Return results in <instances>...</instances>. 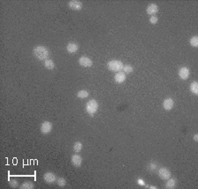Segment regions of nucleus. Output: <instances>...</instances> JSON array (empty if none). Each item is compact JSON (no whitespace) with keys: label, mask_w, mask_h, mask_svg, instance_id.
<instances>
[{"label":"nucleus","mask_w":198,"mask_h":189,"mask_svg":"<svg viewBox=\"0 0 198 189\" xmlns=\"http://www.w3.org/2000/svg\"><path fill=\"white\" fill-rule=\"evenodd\" d=\"M189 43L192 47L194 48H197L198 47V36H193L190 40H189Z\"/></svg>","instance_id":"nucleus-24"},{"label":"nucleus","mask_w":198,"mask_h":189,"mask_svg":"<svg viewBox=\"0 0 198 189\" xmlns=\"http://www.w3.org/2000/svg\"><path fill=\"white\" fill-rule=\"evenodd\" d=\"M194 141H195V142H198V135H197V134H196V135L194 136Z\"/></svg>","instance_id":"nucleus-28"},{"label":"nucleus","mask_w":198,"mask_h":189,"mask_svg":"<svg viewBox=\"0 0 198 189\" xmlns=\"http://www.w3.org/2000/svg\"><path fill=\"white\" fill-rule=\"evenodd\" d=\"M56 183H57V186H58V187H60V188H64V187H65V185H66V180H65L64 178L60 177V178H58V179L56 180Z\"/></svg>","instance_id":"nucleus-23"},{"label":"nucleus","mask_w":198,"mask_h":189,"mask_svg":"<svg viewBox=\"0 0 198 189\" xmlns=\"http://www.w3.org/2000/svg\"><path fill=\"white\" fill-rule=\"evenodd\" d=\"M137 184L140 185V186H145V183H144V181L142 179H138L137 180Z\"/></svg>","instance_id":"nucleus-27"},{"label":"nucleus","mask_w":198,"mask_h":189,"mask_svg":"<svg viewBox=\"0 0 198 189\" xmlns=\"http://www.w3.org/2000/svg\"><path fill=\"white\" fill-rule=\"evenodd\" d=\"M41 134L43 135H48L51 132L52 130V123L46 121H43L41 125V128H40Z\"/></svg>","instance_id":"nucleus-4"},{"label":"nucleus","mask_w":198,"mask_h":189,"mask_svg":"<svg viewBox=\"0 0 198 189\" xmlns=\"http://www.w3.org/2000/svg\"><path fill=\"white\" fill-rule=\"evenodd\" d=\"M79 63L82 67L89 68V67H91L93 65V61L89 57H87V56H81L79 59Z\"/></svg>","instance_id":"nucleus-7"},{"label":"nucleus","mask_w":198,"mask_h":189,"mask_svg":"<svg viewBox=\"0 0 198 189\" xmlns=\"http://www.w3.org/2000/svg\"><path fill=\"white\" fill-rule=\"evenodd\" d=\"M158 20H159V19H158L157 16H152L150 18V23L152 24V25H156L158 23Z\"/></svg>","instance_id":"nucleus-26"},{"label":"nucleus","mask_w":198,"mask_h":189,"mask_svg":"<svg viewBox=\"0 0 198 189\" xmlns=\"http://www.w3.org/2000/svg\"><path fill=\"white\" fill-rule=\"evenodd\" d=\"M9 185H10L11 188H16L19 187V183H18V181L15 180H11L10 181Z\"/></svg>","instance_id":"nucleus-25"},{"label":"nucleus","mask_w":198,"mask_h":189,"mask_svg":"<svg viewBox=\"0 0 198 189\" xmlns=\"http://www.w3.org/2000/svg\"><path fill=\"white\" fill-rule=\"evenodd\" d=\"M79 49V46L75 42H70L66 46V50L70 54H76Z\"/></svg>","instance_id":"nucleus-9"},{"label":"nucleus","mask_w":198,"mask_h":189,"mask_svg":"<svg viewBox=\"0 0 198 189\" xmlns=\"http://www.w3.org/2000/svg\"><path fill=\"white\" fill-rule=\"evenodd\" d=\"M98 108H99V104L95 99H90L86 105V111L92 117L98 111Z\"/></svg>","instance_id":"nucleus-3"},{"label":"nucleus","mask_w":198,"mask_h":189,"mask_svg":"<svg viewBox=\"0 0 198 189\" xmlns=\"http://www.w3.org/2000/svg\"><path fill=\"white\" fill-rule=\"evenodd\" d=\"M33 55L36 59L40 61H43V60H47V58L49 57V51L45 46L39 45L33 49Z\"/></svg>","instance_id":"nucleus-1"},{"label":"nucleus","mask_w":198,"mask_h":189,"mask_svg":"<svg viewBox=\"0 0 198 189\" xmlns=\"http://www.w3.org/2000/svg\"><path fill=\"white\" fill-rule=\"evenodd\" d=\"M158 11H159V7L156 4H153V3L149 4L146 8V12L149 15H153V14L157 13Z\"/></svg>","instance_id":"nucleus-14"},{"label":"nucleus","mask_w":198,"mask_h":189,"mask_svg":"<svg viewBox=\"0 0 198 189\" xmlns=\"http://www.w3.org/2000/svg\"><path fill=\"white\" fill-rule=\"evenodd\" d=\"M44 66L48 70H53L55 68V63L51 59H47L44 62Z\"/></svg>","instance_id":"nucleus-17"},{"label":"nucleus","mask_w":198,"mask_h":189,"mask_svg":"<svg viewBox=\"0 0 198 189\" xmlns=\"http://www.w3.org/2000/svg\"><path fill=\"white\" fill-rule=\"evenodd\" d=\"M158 163L155 161H151L148 165H147V171L153 173L158 170Z\"/></svg>","instance_id":"nucleus-15"},{"label":"nucleus","mask_w":198,"mask_h":189,"mask_svg":"<svg viewBox=\"0 0 198 189\" xmlns=\"http://www.w3.org/2000/svg\"><path fill=\"white\" fill-rule=\"evenodd\" d=\"M176 186V180L175 179H171L169 178L166 183V188L167 189H173L175 188Z\"/></svg>","instance_id":"nucleus-16"},{"label":"nucleus","mask_w":198,"mask_h":189,"mask_svg":"<svg viewBox=\"0 0 198 189\" xmlns=\"http://www.w3.org/2000/svg\"><path fill=\"white\" fill-rule=\"evenodd\" d=\"M158 174H159V178L162 180H168L169 178H171V172L167 167H161L158 171Z\"/></svg>","instance_id":"nucleus-5"},{"label":"nucleus","mask_w":198,"mask_h":189,"mask_svg":"<svg viewBox=\"0 0 198 189\" xmlns=\"http://www.w3.org/2000/svg\"><path fill=\"white\" fill-rule=\"evenodd\" d=\"M68 6L74 11H80L83 7V4L81 1L78 0H71L68 3Z\"/></svg>","instance_id":"nucleus-6"},{"label":"nucleus","mask_w":198,"mask_h":189,"mask_svg":"<svg viewBox=\"0 0 198 189\" xmlns=\"http://www.w3.org/2000/svg\"><path fill=\"white\" fill-rule=\"evenodd\" d=\"M43 180L48 184H52L56 181V176L52 173H46L43 175Z\"/></svg>","instance_id":"nucleus-8"},{"label":"nucleus","mask_w":198,"mask_h":189,"mask_svg":"<svg viewBox=\"0 0 198 189\" xmlns=\"http://www.w3.org/2000/svg\"><path fill=\"white\" fill-rule=\"evenodd\" d=\"M174 99L171 98H166V99L163 101V107H164L165 110H167V111H170V110L174 107Z\"/></svg>","instance_id":"nucleus-13"},{"label":"nucleus","mask_w":198,"mask_h":189,"mask_svg":"<svg viewBox=\"0 0 198 189\" xmlns=\"http://www.w3.org/2000/svg\"><path fill=\"white\" fill-rule=\"evenodd\" d=\"M77 96L79 98H87L89 96V93L87 91H86V90H81V91H79L77 93Z\"/></svg>","instance_id":"nucleus-21"},{"label":"nucleus","mask_w":198,"mask_h":189,"mask_svg":"<svg viewBox=\"0 0 198 189\" xmlns=\"http://www.w3.org/2000/svg\"><path fill=\"white\" fill-rule=\"evenodd\" d=\"M189 69L187 68V67H182L180 69L179 72H178V75L180 77V78H182V80H187L189 77Z\"/></svg>","instance_id":"nucleus-10"},{"label":"nucleus","mask_w":198,"mask_h":189,"mask_svg":"<svg viewBox=\"0 0 198 189\" xmlns=\"http://www.w3.org/2000/svg\"><path fill=\"white\" fill-rule=\"evenodd\" d=\"M82 148H83V144H82V143H80V142H76V143H74V145H73V150H74L76 153L80 152L81 150H82Z\"/></svg>","instance_id":"nucleus-19"},{"label":"nucleus","mask_w":198,"mask_h":189,"mask_svg":"<svg viewBox=\"0 0 198 189\" xmlns=\"http://www.w3.org/2000/svg\"><path fill=\"white\" fill-rule=\"evenodd\" d=\"M190 91L195 95H198V83L197 81H194L190 85Z\"/></svg>","instance_id":"nucleus-18"},{"label":"nucleus","mask_w":198,"mask_h":189,"mask_svg":"<svg viewBox=\"0 0 198 189\" xmlns=\"http://www.w3.org/2000/svg\"><path fill=\"white\" fill-rule=\"evenodd\" d=\"M123 63L118 60H111L107 63V68L113 72H120L123 69Z\"/></svg>","instance_id":"nucleus-2"},{"label":"nucleus","mask_w":198,"mask_h":189,"mask_svg":"<svg viewBox=\"0 0 198 189\" xmlns=\"http://www.w3.org/2000/svg\"><path fill=\"white\" fill-rule=\"evenodd\" d=\"M19 188L21 189H33L34 188V185L32 182H30V181H26Z\"/></svg>","instance_id":"nucleus-20"},{"label":"nucleus","mask_w":198,"mask_h":189,"mask_svg":"<svg viewBox=\"0 0 198 189\" xmlns=\"http://www.w3.org/2000/svg\"><path fill=\"white\" fill-rule=\"evenodd\" d=\"M114 80L115 81V83L117 84H122L125 80H126V74L123 71H120L117 72L114 77Z\"/></svg>","instance_id":"nucleus-12"},{"label":"nucleus","mask_w":198,"mask_h":189,"mask_svg":"<svg viewBox=\"0 0 198 189\" xmlns=\"http://www.w3.org/2000/svg\"><path fill=\"white\" fill-rule=\"evenodd\" d=\"M122 71H123V72L126 74V73H131V72H133V71H134V68L132 67V65H130V64H126V65H124L123 66V69H122Z\"/></svg>","instance_id":"nucleus-22"},{"label":"nucleus","mask_w":198,"mask_h":189,"mask_svg":"<svg viewBox=\"0 0 198 189\" xmlns=\"http://www.w3.org/2000/svg\"><path fill=\"white\" fill-rule=\"evenodd\" d=\"M71 164H72L75 167H80L81 165H82V161H83V159H82V158H81L79 155H78V154H74V155L71 156Z\"/></svg>","instance_id":"nucleus-11"}]
</instances>
